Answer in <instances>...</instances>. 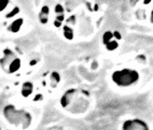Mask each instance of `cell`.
I'll return each instance as SVG.
<instances>
[{"label":"cell","instance_id":"5bb4252c","mask_svg":"<svg viewBox=\"0 0 153 130\" xmlns=\"http://www.w3.org/2000/svg\"><path fill=\"white\" fill-rule=\"evenodd\" d=\"M54 11H55V13H56V15H58V14H64V11H65V10H64V7L58 3V4L55 6Z\"/></svg>","mask_w":153,"mask_h":130},{"label":"cell","instance_id":"5b68a950","mask_svg":"<svg viewBox=\"0 0 153 130\" xmlns=\"http://www.w3.org/2000/svg\"><path fill=\"white\" fill-rule=\"evenodd\" d=\"M19 68H21V60H19V58L15 57V58H13L11 61L9 62L8 65H7V67L3 69V70L6 71V72H8V73H14V72H16Z\"/></svg>","mask_w":153,"mask_h":130},{"label":"cell","instance_id":"52a82bcc","mask_svg":"<svg viewBox=\"0 0 153 130\" xmlns=\"http://www.w3.org/2000/svg\"><path fill=\"white\" fill-rule=\"evenodd\" d=\"M49 14H50V8L48 6H43L41 8V11L39 13V19L40 23L45 25L49 21Z\"/></svg>","mask_w":153,"mask_h":130},{"label":"cell","instance_id":"9a60e30c","mask_svg":"<svg viewBox=\"0 0 153 130\" xmlns=\"http://www.w3.org/2000/svg\"><path fill=\"white\" fill-rule=\"evenodd\" d=\"M9 0H0V12H2L9 6Z\"/></svg>","mask_w":153,"mask_h":130},{"label":"cell","instance_id":"8fae6325","mask_svg":"<svg viewBox=\"0 0 153 130\" xmlns=\"http://www.w3.org/2000/svg\"><path fill=\"white\" fill-rule=\"evenodd\" d=\"M119 47V43H118V40H111L110 42L106 44V49L109 52L112 51H115V49Z\"/></svg>","mask_w":153,"mask_h":130},{"label":"cell","instance_id":"7a4b0ae2","mask_svg":"<svg viewBox=\"0 0 153 130\" xmlns=\"http://www.w3.org/2000/svg\"><path fill=\"white\" fill-rule=\"evenodd\" d=\"M26 114H27L26 112L17 111L13 106H8L4 108V116H6V118L8 119L10 123H15V124H17L19 120L24 119V117L26 116Z\"/></svg>","mask_w":153,"mask_h":130},{"label":"cell","instance_id":"603a6c76","mask_svg":"<svg viewBox=\"0 0 153 130\" xmlns=\"http://www.w3.org/2000/svg\"><path fill=\"white\" fill-rule=\"evenodd\" d=\"M40 99H42V95H38L37 97L35 98V99H33V100H35V101H38V100H40Z\"/></svg>","mask_w":153,"mask_h":130},{"label":"cell","instance_id":"ac0fdd59","mask_svg":"<svg viewBox=\"0 0 153 130\" xmlns=\"http://www.w3.org/2000/svg\"><path fill=\"white\" fill-rule=\"evenodd\" d=\"M55 19L60 23H63L64 21H65V15H64V14H58V15H56V18Z\"/></svg>","mask_w":153,"mask_h":130},{"label":"cell","instance_id":"4fadbf2b","mask_svg":"<svg viewBox=\"0 0 153 130\" xmlns=\"http://www.w3.org/2000/svg\"><path fill=\"white\" fill-rule=\"evenodd\" d=\"M19 13V8H14V9H12V11H10L8 14L6 15V17L7 18H11V17H15L17 15V14Z\"/></svg>","mask_w":153,"mask_h":130},{"label":"cell","instance_id":"2e32d148","mask_svg":"<svg viewBox=\"0 0 153 130\" xmlns=\"http://www.w3.org/2000/svg\"><path fill=\"white\" fill-rule=\"evenodd\" d=\"M137 17H139V18H145L146 17V11L145 10H138V11H137Z\"/></svg>","mask_w":153,"mask_h":130},{"label":"cell","instance_id":"9c48e42d","mask_svg":"<svg viewBox=\"0 0 153 130\" xmlns=\"http://www.w3.org/2000/svg\"><path fill=\"white\" fill-rule=\"evenodd\" d=\"M60 82V75L57 72H52L50 76V84L52 87H56L57 84Z\"/></svg>","mask_w":153,"mask_h":130},{"label":"cell","instance_id":"3957f363","mask_svg":"<svg viewBox=\"0 0 153 130\" xmlns=\"http://www.w3.org/2000/svg\"><path fill=\"white\" fill-rule=\"evenodd\" d=\"M122 128H123V130H149L148 125L140 119L125 120Z\"/></svg>","mask_w":153,"mask_h":130},{"label":"cell","instance_id":"ba28073f","mask_svg":"<svg viewBox=\"0 0 153 130\" xmlns=\"http://www.w3.org/2000/svg\"><path fill=\"white\" fill-rule=\"evenodd\" d=\"M33 92V83H30V82H26L23 84V87H22V90H21V94H22L23 97L27 98L29 97Z\"/></svg>","mask_w":153,"mask_h":130},{"label":"cell","instance_id":"7402d4cb","mask_svg":"<svg viewBox=\"0 0 153 130\" xmlns=\"http://www.w3.org/2000/svg\"><path fill=\"white\" fill-rule=\"evenodd\" d=\"M153 0H143V4H146V6H148V4H150L151 2H152Z\"/></svg>","mask_w":153,"mask_h":130},{"label":"cell","instance_id":"8992f818","mask_svg":"<svg viewBox=\"0 0 153 130\" xmlns=\"http://www.w3.org/2000/svg\"><path fill=\"white\" fill-rule=\"evenodd\" d=\"M23 22H24V21H23V18H21V17H19V18H16L14 22L11 23V25L8 27V30L12 33L19 32V29H21V27H22Z\"/></svg>","mask_w":153,"mask_h":130},{"label":"cell","instance_id":"ffe728a7","mask_svg":"<svg viewBox=\"0 0 153 130\" xmlns=\"http://www.w3.org/2000/svg\"><path fill=\"white\" fill-rule=\"evenodd\" d=\"M138 1H139V0H129V3H131V7H135L137 3H138Z\"/></svg>","mask_w":153,"mask_h":130},{"label":"cell","instance_id":"277c9868","mask_svg":"<svg viewBox=\"0 0 153 130\" xmlns=\"http://www.w3.org/2000/svg\"><path fill=\"white\" fill-rule=\"evenodd\" d=\"M76 89H70L67 90L63 95V97L60 98V104L63 108H67L72 101V98L74 97V94H76Z\"/></svg>","mask_w":153,"mask_h":130},{"label":"cell","instance_id":"44dd1931","mask_svg":"<svg viewBox=\"0 0 153 130\" xmlns=\"http://www.w3.org/2000/svg\"><path fill=\"white\" fill-rule=\"evenodd\" d=\"M53 24H54L55 27H60V26H62V24H63V23H60V22H58V21H56V19H55L54 23H53Z\"/></svg>","mask_w":153,"mask_h":130},{"label":"cell","instance_id":"7c38bea8","mask_svg":"<svg viewBox=\"0 0 153 130\" xmlns=\"http://www.w3.org/2000/svg\"><path fill=\"white\" fill-rule=\"evenodd\" d=\"M113 39V32H111V31H106V32L102 35V43L106 45L108 42H110V41Z\"/></svg>","mask_w":153,"mask_h":130},{"label":"cell","instance_id":"cb8c5ba5","mask_svg":"<svg viewBox=\"0 0 153 130\" xmlns=\"http://www.w3.org/2000/svg\"><path fill=\"white\" fill-rule=\"evenodd\" d=\"M150 22H151V24H153V10L150 14Z\"/></svg>","mask_w":153,"mask_h":130},{"label":"cell","instance_id":"6da1fadb","mask_svg":"<svg viewBox=\"0 0 153 130\" xmlns=\"http://www.w3.org/2000/svg\"><path fill=\"white\" fill-rule=\"evenodd\" d=\"M111 78L115 85L120 87H128L138 82L139 74L133 69H122L114 71Z\"/></svg>","mask_w":153,"mask_h":130},{"label":"cell","instance_id":"30bf717a","mask_svg":"<svg viewBox=\"0 0 153 130\" xmlns=\"http://www.w3.org/2000/svg\"><path fill=\"white\" fill-rule=\"evenodd\" d=\"M64 29V35H65L66 39H68V40H72L74 39V30L72 28L69 26V25H65L63 27Z\"/></svg>","mask_w":153,"mask_h":130},{"label":"cell","instance_id":"d6986e66","mask_svg":"<svg viewBox=\"0 0 153 130\" xmlns=\"http://www.w3.org/2000/svg\"><path fill=\"white\" fill-rule=\"evenodd\" d=\"M113 37H114L117 40H121V38H122V35H121V33L119 32V31H114V32H113Z\"/></svg>","mask_w":153,"mask_h":130},{"label":"cell","instance_id":"e0dca14e","mask_svg":"<svg viewBox=\"0 0 153 130\" xmlns=\"http://www.w3.org/2000/svg\"><path fill=\"white\" fill-rule=\"evenodd\" d=\"M76 17L74 16H70V17H68V19H67V24L68 25H74L76 24Z\"/></svg>","mask_w":153,"mask_h":130}]
</instances>
